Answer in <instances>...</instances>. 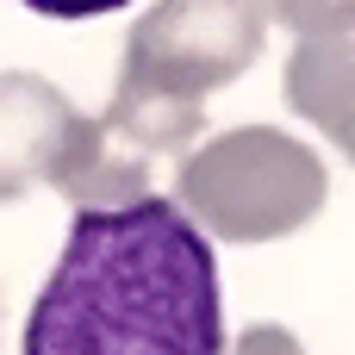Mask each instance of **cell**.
<instances>
[{
  "instance_id": "cell-1",
  "label": "cell",
  "mask_w": 355,
  "mask_h": 355,
  "mask_svg": "<svg viewBox=\"0 0 355 355\" xmlns=\"http://www.w3.org/2000/svg\"><path fill=\"white\" fill-rule=\"evenodd\" d=\"M25 355H225L206 231L162 193L75 212L50 281L31 300Z\"/></svg>"
},
{
  "instance_id": "cell-2",
  "label": "cell",
  "mask_w": 355,
  "mask_h": 355,
  "mask_svg": "<svg viewBox=\"0 0 355 355\" xmlns=\"http://www.w3.org/2000/svg\"><path fill=\"white\" fill-rule=\"evenodd\" d=\"M324 187H331V175L312 156V144H300L275 125H237V131H218L200 150H187V162L175 175V193H181L175 206L206 237L275 243L318 218Z\"/></svg>"
},
{
  "instance_id": "cell-3",
  "label": "cell",
  "mask_w": 355,
  "mask_h": 355,
  "mask_svg": "<svg viewBox=\"0 0 355 355\" xmlns=\"http://www.w3.org/2000/svg\"><path fill=\"white\" fill-rule=\"evenodd\" d=\"M262 0H156L125 37L112 94L206 119V100L262 56Z\"/></svg>"
},
{
  "instance_id": "cell-8",
  "label": "cell",
  "mask_w": 355,
  "mask_h": 355,
  "mask_svg": "<svg viewBox=\"0 0 355 355\" xmlns=\"http://www.w3.org/2000/svg\"><path fill=\"white\" fill-rule=\"evenodd\" d=\"M237 355H300V343H293V331H281V324H256V331L237 337Z\"/></svg>"
},
{
  "instance_id": "cell-4",
  "label": "cell",
  "mask_w": 355,
  "mask_h": 355,
  "mask_svg": "<svg viewBox=\"0 0 355 355\" xmlns=\"http://www.w3.org/2000/svg\"><path fill=\"white\" fill-rule=\"evenodd\" d=\"M87 137V119L50 87L44 75H0V206L25 200L31 187H62L75 168V150Z\"/></svg>"
},
{
  "instance_id": "cell-6",
  "label": "cell",
  "mask_w": 355,
  "mask_h": 355,
  "mask_svg": "<svg viewBox=\"0 0 355 355\" xmlns=\"http://www.w3.org/2000/svg\"><path fill=\"white\" fill-rule=\"evenodd\" d=\"M262 12L293 37H337L355 25V0H262Z\"/></svg>"
},
{
  "instance_id": "cell-5",
  "label": "cell",
  "mask_w": 355,
  "mask_h": 355,
  "mask_svg": "<svg viewBox=\"0 0 355 355\" xmlns=\"http://www.w3.org/2000/svg\"><path fill=\"white\" fill-rule=\"evenodd\" d=\"M287 106L355 162V25L337 37H300L287 56Z\"/></svg>"
},
{
  "instance_id": "cell-7",
  "label": "cell",
  "mask_w": 355,
  "mask_h": 355,
  "mask_svg": "<svg viewBox=\"0 0 355 355\" xmlns=\"http://www.w3.org/2000/svg\"><path fill=\"white\" fill-rule=\"evenodd\" d=\"M25 6L44 12V19H100V12H119L131 0H25Z\"/></svg>"
}]
</instances>
